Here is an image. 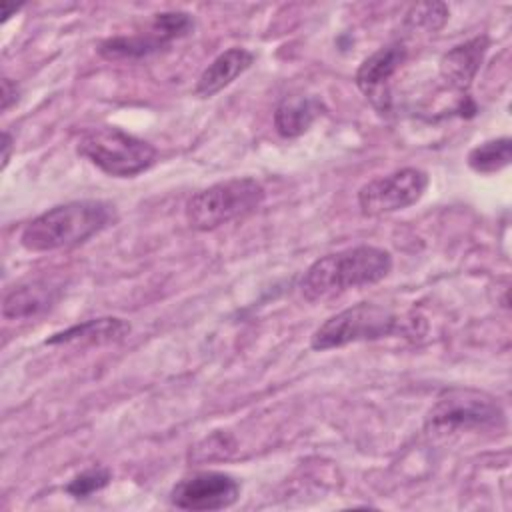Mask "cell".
Masks as SVG:
<instances>
[{"instance_id":"17","label":"cell","mask_w":512,"mask_h":512,"mask_svg":"<svg viewBox=\"0 0 512 512\" xmlns=\"http://www.w3.org/2000/svg\"><path fill=\"white\" fill-rule=\"evenodd\" d=\"M448 16L450 10L444 2H420L406 12V26L434 34L446 24Z\"/></svg>"},{"instance_id":"22","label":"cell","mask_w":512,"mask_h":512,"mask_svg":"<svg viewBox=\"0 0 512 512\" xmlns=\"http://www.w3.org/2000/svg\"><path fill=\"white\" fill-rule=\"evenodd\" d=\"M12 148H14L12 134H10L8 130H4V134H2V170H6V166H8V162H10Z\"/></svg>"},{"instance_id":"1","label":"cell","mask_w":512,"mask_h":512,"mask_svg":"<svg viewBox=\"0 0 512 512\" xmlns=\"http://www.w3.org/2000/svg\"><path fill=\"white\" fill-rule=\"evenodd\" d=\"M392 270V254L380 246L358 244L330 252L314 260L300 276L298 288L304 300L322 302L346 290L384 280Z\"/></svg>"},{"instance_id":"13","label":"cell","mask_w":512,"mask_h":512,"mask_svg":"<svg viewBox=\"0 0 512 512\" xmlns=\"http://www.w3.org/2000/svg\"><path fill=\"white\" fill-rule=\"evenodd\" d=\"M130 334V324L116 316H102V318H90L78 324H72L60 332H54L50 338H46L44 344L56 346V344H82V346H100L118 342L124 336Z\"/></svg>"},{"instance_id":"21","label":"cell","mask_w":512,"mask_h":512,"mask_svg":"<svg viewBox=\"0 0 512 512\" xmlns=\"http://www.w3.org/2000/svg\"><path fill=\"white\" fill-rule=\"evenodd\" d=\"M18 98H20L18 84L12 78L4 76L2 78V112H8L18 102Z\"/></svg>"},{"instance_id":"12","label":"cell","mask_w":512,"mask_h":512,"mask_svg":"<svg viewBox=\"0 0 512 512\" xmlns=\"http://www.w3.org/2000/svg\"><path fill=\"white\" fill-rule=\"evenodd\" d=\"M254 62V54L246 48L234 46L220 52L198 76L194 92L200 98H212L226 86H230L240 74H244Z\"/></svg>"},{"instance_id":"7","label":"cell","mask_w":512,"mask_h":512,"mask_svg":"<svg viewBox=\"0 0 512 512\" xmlns=\"http://www.w3.org/2000/svg\"><path fill=\"white\" fill-rule=\"evenodd\" d=\"M430 184L422 168L406 166L366 182L358 190V208L364 216L376 218L416 204Z\"/></svg>"},{"instance_id":"10","label":"cell","mask_w":512,"mask_h":512,"mask_svg":"<svg viewBox=\"0 0 512 512\" xmlns=\"http://www.w3.org/2000/svg\"><path fill=\"white\" fill-rule=\"evenodd\" d=\"M490 48V38L486 34L474 36L462 44H456L440 58V76L454 90H468L484 62Z\"/></svg>"},{"instance_id":"5","label":"cell","mask_w":512,"mask_h":512,"mask_svg":"<svg viewBox=\"0 0 512 512\" xmlns=\"http://www.w3.org/2000/svg\"><path fill=\"white\" fill-rule=\"evenodd\" d=\"M400 330L402 320L396 312L374 302H360L324 320L310 336V348L326 352L356 342L388 338Z\"/></svg>"},{"instance_id":"3","label":"cell","mask_w":512,"mask_h":512,"mask_svg":"<svg viewBox=\"0 0 512 512\" xmlns=\"http://www.w3.org/2000/svg\"><path fill=\"white\" fill-rule=\"evenodd\" d=\"M264 198L266 190L256 178H228L194 192L184 206V216L190 228L210 232L246 220L262 206Z\"/></svg>"},{"instance_id":"4","label":"cell","mask_w":512,"mask_h":512,"mask_svg":"<svg viewBox=\"0 0 512 512\" xmlns=\"http://www.w3.org/2000/svg\"><path fill=\"white\" fill-rule=\"evenodd\" d=\"M76 152L114 178H132L156 164L158 150L118 126H96L86 130L78 142Z\"/></svg>"},{"instance_id":"14","label":"cell","mask_w":512,"mask_h":512,"mask_svg":"<svg viewBox=\"0 0 512 512\" xmlns=\"http://www.w3.org/2000/svg\"><path fill=\"white\" fill-rule=\"evenodd\" d=\"M320 110L322 104L314 96H284L274 110V128L282 138H298L310 130V126L320 116Z\"/></svg>"},{"instance_id":"19","label":"cell","mask_w":512,"mask_h":512,"mask_svg":"<svg viewBox=\"0 0 512 512\" xmlns=\"http://www.w3.org/2000/svg\"><path fill=\"white\" fill-rule=\"evenodd\" d=\"M112 480V472L106 466H92L82 470L80 474H76L68 484H66V492L76 498V500H84L96 492H100L102 488H106Z\"/></svg>"},{"instance_id":"11","label":"cell","mask_w":512,"mask_h":512,"mask_svg":"<svg viewBox=\"0 0 512 512\" xmlns=\"http://www.w3.org/2000/svg\"><path fill=\"white\" fill-rule=\"evenodd\" d=\"M62 288L50 280H30L14 286L2 302L4 320H30L48 312L60 298Z\"/></svg>"},{"instance_id":"16","label":"cell","mask_w":512,"mask_h":512,"mask_svg":"<svg viewBox=\"0 0 512 512\" xmlns=\"http://www.w3.org/2000/svg\"><path fill=\"white\" fill-rule=\"evenodd\" d=\"M512 160V140L508 136L486 140L468 152V166L478 174H494Z\"/></svg>"},{"instance_id":"15","label":"cell","mask_w":512,"mask_h":512,"mask_svg":"<svg viewBox=\"0 0 512 512\" xmlns=\"http://www.w3.org/2000/svg\"><path fill=\"white\" fill-rule=\"evenodd\" d=\"M170 44L154 32L150 26L146 32L130 34V36H110L100 42L98 54L106 60H140L162 52Z\"/></svg>"},{"instance_id":"18","label":"cell","mask_w":512,"mask_h":512,"mask_svg":"<svg viewBox=\"0 0 512 512\" xmlns=\"http://www.w3.org/2000/svg\"><path fill=\"white\" fill-rule=\"evenodd\" d=\"M150 28L158 32L168 44H172L174 40H180L194 30V18L182 10L160 12V14H154Z\"/></svg>"},{"instance_id":"2","label":"cell","mask_w":512,"mask_h":512,"mask_svg":"<svg viewBox=\"0 0 512 512\" xmlns=\"http://www.w3.org/2000/svg\"><path fill=\"white\" fill-rule=\"evenodd\" d=\"M116 206L106 200H72L48 208L20 232V244L30 252H54L80 246L114 226Z\"/></svg>"},{"instance_id":"8","label":"cell","mask_w":512,"mask_h":512,"mask_svg":"<svg viewBox=\"0 0 512 512\" xmlns=\"http://www.w3.org/2000/svg\"><path fill=\"white\" fill-rule=\"evenodd\" d=\"M240 482L226 472L200 470L178 480L170 490V504L180 510L212 512L236 504Z\"/></svg>"},{"instance_id":"23","label":"cell","mask_w":512,"mask_h":512,"mask_svg":"<svg viewBox=\"0 0 512 512\" xmlns=\"http://www.w3.org/2000/svg\"><path fill=\"white\" fill-rule=\"evenodd\" d=\"M20 8V4H10V2H2V22H6L12 12H16Z\"/></svg>"},{"instance_id":"9","label":"cell","mask_w":512,"mask_h":512,"mask_svg":"<svg viewBox=\"0 0 512 512\" xmlns=\"http://www.w3.org/2000/svg\"><path fill=\"white\" fill-rule=\"evenodd\" d=\"M406 58H408V48L402 42H392L378 48L368 58H364L356 70L354 82L358 90L380 114L390 112V106H392L390 82L394 74L400 70V66L406 62Z\"/></svg>"},{"instance_id":"6","label":"cell","mask_w":512,"mask_h":512,"mask_svg":"<svg viewBox=\"0 0 512 512\" xmlns=\"http://www.w3.org/2000/svg\"><path fill=\"white\" fill-rule=\"evenodd\" d=\"M506 422L504 408L498 398L476 388L444 390L426 414V430L460 432L502 428Z\"/></svg>"},{"instance_id":"20","label":"cell","mask_w":512,"mask_h":512,"mask_svg":"<svg viewBox=\"0 0 512 512\" xmlns=\"http://www.w3.org/2000/svg\"><path fill=\"white\" fill-rule=\"evenodd\" d=\"M234 450V440L232 436L224 434V432H216L208 438H204L202 442H198L192 452L190 458L194 462H210V460H218V458H228L230 452Z\"/></svg>"}]
</instances>
